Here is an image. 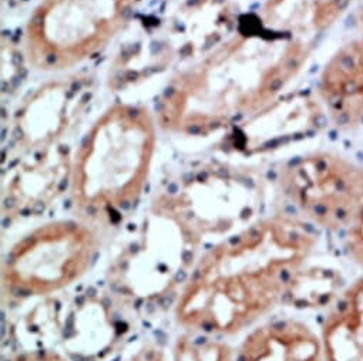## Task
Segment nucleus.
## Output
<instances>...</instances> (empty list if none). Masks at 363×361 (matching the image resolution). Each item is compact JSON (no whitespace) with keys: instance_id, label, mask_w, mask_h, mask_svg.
<instances>
[{"instance_id":"obj_7","label":"nucleus","mask_w":363,"mask_h":361,"mask_svg":"<svg viewBox=\"0 0 363 361\" xmlns=\"http://www.w3.org/2000/svg\"><path fill=\"white\" fill-rule=\"evenodd\" d=\"M233 361H325L319 328L296 316L272 314L241 336Z\"/></svg>"},{"instance_id":"obj_3","label":"nucleus","mask_w":363,"mask_h":361,"mask_svg":"<svg viewBox=\"0 0 363 361\" xmlns=\"http://www.w3.org/2000/svg\"><path fill=\"white\" fill-rule=\"evenodd\" d=\"M155 148V124L145 108L106 110L72 156L67 191L76 217L100 227L130 215L147 190Z\"/></svg>"},{"instance_id":"obj_14","label":"nucleus","mask_w":363,"mask_h":361,"mask_svg":"<svg viewBox=\"0 0 363 361\" xmlns=\"http://www.w3.org/2000/svg\"><path fill=\"white\" fill-rule=\"evenodd\" d=\"M8 361H76V360L55 348H33V350L19 351L11 355Z\"/></svg>"},{"instance_id":"obj_8","label":"nucleus","mask_w":363,"mask_h":361,"mask_svg":"<svg viewBox=\"0 0 363 361\" xmlns=\"http://www.w3.org/2000/svg\"><path fill=\"white\" fill-rule=\"evenodd\" d=\"M318 93L329 117L340 127L363 124V35L343 45L325 64Z\"/></svg>"},{"instance_id":"obj_13","label":"nucleus","mask_w":363,"mask_h":361,"mask_svg":"<svg viewBox=\"0 0 363 361\" xmlns=\"http://www.w3.org/2000/svg\"><path fill=\"white\" fill-rule=\"evenodd\" d=\"M339 241L347 259L363 270V202Z\"/></svg>"},{"instance_id":"obj_2","label":"nucleus","mask_w":363,"mask_h":361,"mask_svg":"<svg viewBox=\"0 0 363 361\" xmlns=\"http://www.w3.org/2000/svg\"><path fill=\"white\" fill-rule=\"evenodd\" d=\"M311 43L286 33L224 43L169 87L164 115L181 131H208L267 110L301 73Z\"/></svg>"},{"instance_id":"obj_10","label":"nucleus","mask_w":363,"mask_h":361,"mask_svg":"<svg viewBox=\"0 0 363 361\" xmlns=\"http://www.w3.org/2000/svg\"><path fill=\"white\" fill-rule=\"evenodd\" d=\"M70 171L72 158L55 152L53 148L35 156L32 165L15 169L13 178L5 183V205L12 204L15 208L48 205L60 193L62 185L69 188Z\"/></svg>"},{"instance_id":"obj_12","label":"nucleus","mask_w":363,"mask_h":361,"mask_svg":"<svg viewBox=\"0 0 363 361\" xmlns=\"http://www.w3.org/2000/svg\"><path fill=\"white\" fill-rule=\"evenodd\" d=\"M234 345L228 340L181 331L175 338L169 361H233Z\"/></svg>"},{"instance_id":"obj_4","label":"nucleus","mask_w":363,"mask_h":361,"mask_svg":"<svg viewBox=\"0 0 363 361\" xmlns=\"http://www.w3.org/2000/svg\"><path fill=\"white\" fill-rule=\"evenodd\" d=\"M101 246L99 227L83 218L39 224L5 252L4 292L13 299L32 300L69 290L96 268Z\"/></svg>"},{"instance_id":"obj_1","label":"nucleus","mask_w":363,"mask_h":361,"mask_svg":"<svg viewBox=\"0 0 363 361\" xmlns=\"http://www.w3.org/2000/svg\"><path fill=\"white\" fill-rule=\"evenodd\" d=\"M319 236L294 215L261 217L207 246L181 282L172 319L184 333L228 340L271 317L294 294Z\"/></svg>"},{"instance_id":"obj_5","label":"nucleus","mask_w":363,"mask_h":361,"mask_svg":"<svg viewBox=\"0 0 363 361\" xmlns=\"http://www.w3.org/2000/svg\"><path fill=\"white\" fill-rule=\"evenodd\" d=\"M135 0H43L26 26V53L43 71L73 69L101 52Z\"/></svg>"},{"instance_id":"obj_11","label":"nucleus","mask_w":363,"mask_h":361,"mask_svg":"<svg viewBox=\"0 0 363 361\" xmlns=\"http://www.w3.org/2000/svg\"><path fill=\"white\" fill-rule=\"evenodd\" d=\"M357 0H269L265 23L303 42L330 29Z\"/></svg>"},{"instance_id":"obj_6","label":"nucleus","mask_w":363,"mask_h":361,"mask_svg":"<svg viewBox=\"0 0 363 361\" xmlns=\"http://www.w3.org/2000/svg\"><path fill=\"white\" fill-rule=\"evenodd\" d=\"M277 185L294 215L340 236L363 202V164L332 151L308 152L281 166Z\"/></svg>"},{"instance_id":"obj_9","label":"nucleus","mask_w":363,"mask_h":361,"mask_svg":"<svg viewBox=\"0 0 363 361\" xmlns=\"http://www.w3.org/2000/svg\"><path fill=\"white\" fill-rule=\"evenodd\" d=\"M319 333L325 361H363V273L335 296Z\"/></svg>"}]
</instances>
